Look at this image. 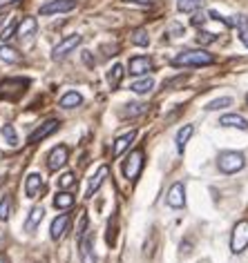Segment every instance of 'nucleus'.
I'll list each match as a JSON object with an SVG mask.
<instances>
[{
	"label": "nucleus",
	"instance_id": "f257e3e1",
	"mask_svg": "<svg viewBox=\"0 0 248 263\" xmlns=\"http://www.w3.org/2000/svg\"><path fill=\"white\" fill-rule=\"evenodd\" d=\"M215 63V56L204 49H186L172 58L174 67H208Z\"/></svg>",
	"mask_w": 248,
	"mask_h": 263
},
{
	"label": "nucleus",
	"instance_id": "f03ea898",
	"mask_svg": "<svg viewBox=\"0 0 248 263\" xmlns=\"http://www.w3.org/2000/svg\"><path fill=\"white\" fill-rule=\"evenodd\" d=\"M244 165H246V159L241 152H221L217 156V167L224 174H235L239 170H244Z\"/></svg>",
	"mask_w": 248,
	"mask_h": 263
},
{
	"label": "nucleus",
	"instance_id": "7ed1b4c3",
	"mask_svg": "<svg viewBox=\"0 0 248 263\" xmlns=\"http://www.w3.org/2000/svg\"><path fill=\"white\" fill-rule=\"evenodd\" d=\"M248 248V221H239L231 236V252L241 254Z\"/></svg>",
	"mask_w": 248,
	"mask_h": 263
},
{
	"label": "nucleus",
	"instance_id": "20e7f679",
	"mask_svg": "<svg viewBox=\"0 0 248 263\" xmlns=\"http://www.w3.org/2000/svg\"><path fill=\"white\" fill-rule=\"evenodd\" d=\"M141 167H143V149H132V152L128 154L126 163H123V174H126L130 181H134V179H139Z\"/></svg>",
	"mask_w": 248,
	"mask_h": 263
},
{
	"label": "nucleus",
	"instance_id": "39448f33",
	"mask_svg": "<svg viewBox=\"0 0 248 263\" xmlns=\"http://www.w3.org/2000/svg\"><path fill=\"white\" fill-rule=\"evenodd\" d=\"M81 43H83V36H78V34H72L67 38H63V41L54 47V51H51V58H54V61H61V58L69 56Z\"/></svg>",
	"mask_w": 248,
	"mask_h": 263
},
{
	"label": "nucleus",
	"instance_id": "423d86ee",
	"mask_svg": "<svg viewBox=\"0 0 248 263\" xmlns=\"http://www.w3.org/2000/svg\"><path fill=\"white\" fill-rule=\"evenodd\" d=\"M78 256H81V263H96L94 239L90 232H85L81 239H78Z\"/></svg>",
	"mask_w": 248,
	"mask_h": 263
},
{
	"label": "nucleus",
	"instance_id": "0eeeda50",
	"mask_svg": "<svg viewBox=\"0 0 248 263\" xmlns=\"http://www.w3.org/2000/svg\"><path fill=\"white\" fill-rule=\"evenodd\" d=\"M67 159H69V149H67V145H56V147L49 152V156H47V167L51 170V172H56V170L65 167Z\"/></svg>",
	"mask_w": 248,
	"mask_h": 263
},
{
	"label": "nucleus",
	"instance_id": "6e6552de",
	"mask_svg": "<svg viewBox=\"0 0 248 263\" xmlns=\"http://www.w3.org/2000/svg\"><path fill=\"white\" fill-rule=\"evenodd\" d=\"M76 7V0H49L47 5L41 7L43 16H51V14H65V11H72Z\"/></svg>",
	"mask_w": 248,
	"mask_h": 263
},
{
	"label": "nucleus",
	"instance_id": "1a4fd4ad",
	"mask_svg": "<svg viewBox=\"0 0 248 263\" xmlns=\"http://www.w3.org/2000/svg\"><path fill=\"white\" fill-rule=\"evenodd\" d=\"M152 67L154 65H152V58L150 56H134V58H130V63H128L130 76H143V74H148Z\"/></svg>",
	"mask_w": 248,
	"mask_h": 263
},
{
	"label": "nucleus",
	"instance_id": "9d476101",
	"mask_svg": "<svg viewBox=\"0 0 248 263\" xmlns=\"http://www.w3.org/2000/svg\"><path fill=\"white\" fill-rule=\"evenodd\" d=\"M58 125H61V121H56V118H49V121H45L43 125H38V127L29 134V143H38V141L47 139V136H51L58 129Z\"/></svg>",
	"mask_w": 248,
	"mask_h": 263
},
{
	"label": "nucleus",
	"instance_id": "9b49d317",
	"mask_svg": "<svg viewBox=\"0 0 248 263\" xmlns=\"http://www.w3.org/2000/svg\"><path fill=\"white\" fill-rule=\"evenodd\" d=\"M166 203L170 208H184L186 205V187H184V183H174V185L168 190Z\"/></svg>",
	"mask_w": 248,
	"mask_h": 263
},
{
	"label": "nucleus",
	"instance_id": "f8f14e48",
	"mask_svg": "<svg viewBox=\"0 0 248 263\" xmlns=\"http://www.w3.org/2000/svg\"><path fill=\"white\" fill-rule=\"evenodd\" d=\"M69 223H72V219H69V214H58L54 221H51V228H49V236L54 241H58V239H63L65 236V232H67V228H69Z\"/></svg>",
	"mask_w": 248,
	"mask_h": 263
},
{
	"label": "nucleus",
	"instance_id": "ddd939ff",
	"mask_svg": "<svg viewBox=\"0 0 248 263\" xmlns=\"http://www.w3.org/2000/svg\"><path fill=\"white\" fill-rule=\"evenodd\" d=\"M38 192H43V176L34 172L25 181V194H27V199H36Z\"/></svg>",
	"mask_w": 248,
	"mask_h": 263
},
{
	"label": "nucleus",
	"instance_id": "4468645a",
	"mask_svg": "<svg viewBox=\"0 0 248 263\" xmlns=\"http://www.w3.org/2000/svg\"><path fill=\"white\" fill-rule=\"evenodd\" d=\"M108 174H110V170L105 165H101L99 170H96V174L90 179V185H87V192H85L87 199H90V196H94V192H99V187L103 185V181L108 179Z\"/></svg>",
	"mask_w": 248,
	"mask_h": 263
},
{
	"label": "nucleus",
	"instance_id": "2eb2a0df",
	"mask_svg": "<svg viewBox=\"0 0 248 263\" xmlns=\"http://www.w3.org/2000/svg\"><path fill=\"white\" fill-rule=\"evenodd\" d=\"M134 139H136V132L134 129L128 132V134H123V136H119V139L114 141V145H112V156H114V159H119V156L130 147V143H132Z\"/></svg>",
	"mask_w": 248,
	"mask_h": 263
},
{
	"label": "nucleus",
	"instance_id": "dca6fc26",
	"mask_svg": "<svg viewBox=\"0 0 248 263\" xmlns=\"http://www.w3.org/2000/svg\"><path fill=\"white\" fill-rule=\"evenodd\" d=\"M43 216H45L43 205H34V208H31V210H29L27 221H25V232H34V230H36L38 226H41Z\"/></svg>",
	"mask_w": 248,
	"mask_h": 263
},
{
	"label": "nucleus",
	"instance_id": "f3484780",
	"mask_svg": "<svg viewBox=\"0 0 248 263\" xmlns=\"http://www.w3.org/2000/svg\"><path fill=\"white\" fill-rule=\"evenodd\" d=\"M219 125L221 127H237V129H248V121L241 114H226L219 118Z\"/></svg>",
	"mask_w": 248,
	"mask_h": 263
},
{
	"label": "nucleus",
	"instance_id": "a211bd4d",
	"mask_svg": "<svg viewBox=\"0 0 248 263\" xmlns=\"http://www.w3.org/2000/svg\"><path fill=\"white\" fill-rule=\"evenodd\" d=\"M36 29H38V23H36V18H23V23L18 25V31H16V36L21 38H29V36H34L36 34Z\"/></svg>",
	"mask_w": 248,
	"mask_h": 263
},
{
	"label": "nucleus",
	"instance_id": "6ab92c4d",
	"mask_svg": "<svg viewBox=\"0 0 248 263\" xmlns=\"http://www.w3.org/2000/svg\"><path fill=\"white\" fill-rule=\"evenodd\" d=\"M74 194L72 192H67V190H61L56 196H54V208L56 210H67V208H72L74 205Z\"/></svg>",
	"mask_w": 248,
	"mask_h": 263
},
{
	"label": "nucleus",
	"instance_id": "aec40b11",
	"mask_svg": "<svg viewBox=\"0 0 248 263\" xmlns=\"http://www.w3.org/2000/svg\"><path fill=\"white\" fill-rule=\"evenodd\" d=\"M83 103V96L78 94V91H67V94H63V98L58 101L63 109H72V107H78V105Z\"/></svg>",
	"mask_w": 248,
	"mask_h": 263
},
{
	"label": "nucleus",
	"instance_id": "412c9836",
	"mask_svg": "<svg viewBox=\"0 0 248 263\" xmlns=\"http://www.w3.org/2000/svg\"><path fill=\"white\" fill-rule=\"evenodd\" d=\"M148 111V105H141V103H130L126 105V109H121V118H136L141 114Z\"/></svg>",
	"mask_w": 248,
	"mask_h": 263
},
{
	"label": "nucleus",
	"instance_id": "4be33fe9",
	"mask_svg": "<svg viewBox=\"0 0 248 263\" xmlns=\"http://www.w3.org/2000/svg\"><path fill=\"white\" fill-rule=\"evenodd\" d=\"M192 132H194L192 125H184V127L177 132V149H179V152H184V149H186V143L190 141Z\"/></svg>",
	"mask_w": 248,
	"mask_h": 263
},
{
	"label": "nucleus",
	"instance_id": "5701e85b",
	"mask_svg": "<svg viewBox=\"0 0 248 263\" xmlns=\"http://www.w3.org/2000/svg\"><path fill=\"white\" fill-rule=\"evenodd\" d=\"M21 54L14 49V47H9V45H0V61H5V63H21Z\"/></svg>",
	"mask_w": 248,
	"mask_h": 263
},
{
	"label": "nucleus",
	"instance_id": "b1692460",
	"mask_svg": "<svg viewBox=\"0 0 248 263\" xmlns=\"http://www.w3.org/2000/svg\"><path fill=\"white\" fill-rule=\"evenodd\" d=\"M123 74H126L123 65H114V67L110 69V74H108V83H110V87H112V89L119 87L121 81H123Z\"/></svg>",
	"mask_w": 248,
	"mask_h": 263
},
{
	"label": "nucleus",
	"instance_id": "393cba45",
	"mask_svg": "<svg viewBox=\"0 0 248 263\" xmlns=\"http://www.w3.org/2000/svg\"><path fill=\"white\" fill-rule=\"evenodd\" d=\"M0 134H3V141L7 143L9 147H16V145H18V134H16L14 125H3V129H0Z\"/></svg>",
	"mask_w": 248,
	"mask_h": 263
},
{
	"label": "nucleus",
	"instance_id": "a878e982",
	"mask_svg": "<svg viewBox=\"0 0 248 263\" xmlns=\"http://www.w3.org/2000/svg\"><path fill=\"white\" fill-rule=\"evenodd\" d=\"M152 87H154V81L150 76H146V78H141V81L132 83V87H130V89H132L134 94H148Z\"/></svg>",
	"mask_w": 248,
	"mask_h": 263
},
{
	"label": "nucleus",
	"instance_id": "bb28decb",
	"mask_svg": "<svg viewBox=\"0 0 248 263\" xmlns=\"http://www.w3.org/2000/svg\"><path fill=\"white\" fill-rule=\"evenodd\" d=\"M204 3L206 0H179V9L184 11V14H192V11H197V9H201L204 7Z\"/></svg>",
	"mask_w": 248,
	"mask_h": 263
},
{
	"label": "nucleus",
	"instance_id": "cd10ccee",
	"mask_svg": "<svg viewBox=\"0 0 248 263\" xmlns=\"http://www.w3.org/2000/svg\"><path fill=\"white\" fill-rule=\"evenodd\" d=\"M233 105V98H228V96H224V98H217V101H210L206 105V109L208 111H217V109H224V107H231Z\"/></svg>",
	"mask_w": 248,
	"mask_h": 263
},
{
	"label": "nucleus",
	"instance_id": "c85d7f7f",
	"mask_svg": "<svg viewBox=\"0 0 248 263\" xmlns=\"http://www.w3.org/2000/svg\"><path fill=\"white\" fill-rule=\"evenodd\" d=\"M132 43H134V45H139V47H148V45H150L148 31H146V29H136L134 34H132Z\"/></svg>",
	"mask_w": 248,
	"mask_h": 263
},
{
	"label": "nucleus",
	"instance_id": "c756f323",
	"mask_svg": "<svg viewBox=\"0 0 248 263\" xmlns=\"http://www.w3.org/2000/svg\"><path fill=\"white\" fill-rule=\"evenodd\" d=\"M74 183H76V176L72 174V172H65L61 179L56 181V187H58V190H69L72 185H74Z\"/></svg>",
	"mask_w": 248,
	"mask_h": 263
},
{
	"label": "nucleus",
	"instance_id": "7c9ffc66",
	"mask_svg": "<svg viewBox=\"0 0 248 263\" xmlns=\"http://www.w3.org/2000/svg\"><path fill=\"white\" fill-rule=\"evenodd\" d=\"M16 31H18V23H16V21H9L7 27H5L3 31H0V41H3V43H7L9 38H14V36H16Z\"/></svg>",
	"mask_w": 248,
	"mask_h": 263
},
{
	"label": "nucleus",
	"instance_id": "2f4dec72",
	"mask_svg": "<svg viewBox=\"0 0 248 263\" xmlns=\"http://www.w3.org/2000/svg\"><path fill=\"white\" fill-rule=\"evenodd\" d=\"M9 214H11V199L3 196V201H0V221H7Z\"/></svg>",
	"mask_w": 248,
	"mask_h": 263
},
{
	"label": "nucleus",
	"instance_id": "473e14b6",
	"mask_svg": "<svg viewBox=\"0 0 248 263\" xmlns=\"http://www.w3.org/2000/svg\"><path fill=\"white\" fill-rule=\"evenodd\" d=\"M87 214L85 212H81V214H78V226H76V239H81V236L83 234H85L87 232Z\"/></svg>",
	"mask_w": 248,
	"mask_h": 263
},
{
	"label": "nucleus",
	"instance_id": "72a5a7b5",
	"mask_svg": "<svg viewBox=\"0 0 248 263\" xmlns=\"http://www.w3.org/2000/svg\"><path fill=\"white\" fill-rule=\"evenodd\" d=\"M239 41L248 47V18H239Z\"/></svg>",
	"mask_w": 248,
	"mask_h": 263
},
{
	"label": "nucleus",
	"instance_id": "f704fd0d",
	"mask_svg": "<svg viewBox=\"0 0 248 263\" xmlns=\"http://www.w3.org/2000/svg\"><path fill=\"white\" fill-rule=\"evenodd\" d=\"M217 41V34H210V31H199L197 34V43L199 45H210Z\"/></svg>",
	"mask_w": 248,
	"mask_h": 263
},
{
	"label": "nucleus",
	"instance_id": "c9c22d12",
	"mask_svg": "<svg viewBox=\"0 0 248 263\" xmlns=\"http://www.w3.org/2000/svg\"><path fill=\"white\" fill-rule=\"evenodd\" d=\"M126 3H132V5H146V7H150V5H154L156 0H126Z\"/></svg>",
	"mask_w": 248,
	"mask_h": 263
},
{
	"label": "nucleus",
	"instance_id": "e433bc0d",
	"mask_svg": "<svg viewBox=\"0 0 248 263\" xmlns=\"http://www.w3.org/2000/svg\"><path fill=\"white\" fill-rule=\"evenodd\" d=\"M11 3H16V0H0V7H5V5H11Z\"/></svg>",
	"mask_w": 248,
	"mask_h": 263
},
{
	"label": "nucleus",
	"instance_id": "4c0bfd02",
	"mask_svg": "<svg viewBox=\"0 0 248 263\" xmlns=\"http://www.w3.org/2000/svg\"><path fill=\"white\" fill-rule=\"evenodd\" d=\"M0 263H9V259H7V254H0Z\"/></svg>",
	"mask_w": 248,
	"mask_h": 263
},
{
	"label": "nucleus",
	"instance_id": "58836bf2",
	"mask_svg": "<svg viewBox=\"0 0 248 263\" xmlns=\"http://www.w3.org/2000/svg\"><path fill=\"white\" fill-rule=\"evenodd\" d=\"M3 23H5V18H3V16H0V25H3Z\"/></svg>",
	"mask_w": 248,
	"mask_h": 263
},
{
	"label": "nucleus",
	"instance_id": "ea45409f",
	"mask_svg": "<svg viewBox=\"0 0 248 263\" xmlns=\"http://www.w3.org/2000/svg\"><path fill=\"white\" fill-rule=\"evenodd\" d=\"M246 101H248V96H246Z\"/></svg>",
	"mask_w": 248,
	"mask_h": 263
}]
</instances>
